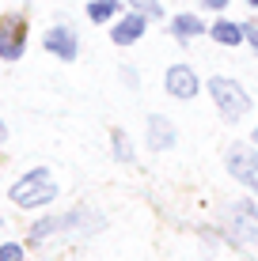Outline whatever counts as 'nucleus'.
Segmentation results:
<instances>
[{"label": "nucleus", "instance_id": "obj_1", "mask_svg": "<svg viewBox=\"0 0 258 261\" xmlns=\"http://www.w3.org/2000/svg\"><path fill=\"white\" fill-rule=\"evenodd\" d=\"M103 216L87 212V208H68V212H57V216H42L38 223H31V239L27 246H42L50 235H65V231H80V235H91V231L103 227Z\"/></svg>", "mask_w": 258, "mask_h": 261}, {"label": "nucleus", "instance_id": "obj_2", "mask_svg": "<svg viewBox=\"0 0 258 261\" xmlns=\"http://www.w3.org/2000/svg\"><path fill=\"white\" fill-rule=\"evenodd\" d=\"M57 193H61V186L53 182V174L46 167H34V170H27V174H19L12 182V190H8L12 204H19V208H42V204H53Z\"/></svg>", "mask_w": 258, "mask_h": 261}, {"label": "nucleus", "instance_id": "obj_3", "mask_svg": "<svg viewBox=\"0 0 258 261\" xmlns=\"http://www.w3.org/2000/svg\"><path fill=\"white\" fill-rule=\"evenodd\" d=\"M205 87H209L213 106L224 114V121H239L247 110H251V95L243 91V84H239V80H232V76H213Z\"/></svg>", "mask_w": 258, "mask_h": 261}, {"label": "nucleus", "instance_id": "obj_4", "mask_svg": "<svg viewBox=\"0 0 258 261\" xmlns=\"http://www.w3.org/2000/svg\"><path fill=\"white\" fill-rule=\"evenodd\" d=\"M224 227H228V235H232V242H239V246L258 242V204L251 197L228 201L224 204Z\"/></svg>", "mask_w": 258, "mask_h": 261}, {"label": "nucleus", "instance_id": "obj_5", "mask_svg": "<svg viewBox=\"0 0 258 261\" xmlns=\"http://www.w3.org/2000/svg\"><path fill=\"white\" fill-rule=\"evenodd\" d=\"M224 170L258 197V148L254 144H228L224 148Z\"/></svg>", "mask_w": 258, "mask_h": 261}, {"label": "nucleus", "instance_id": "obj_6", "mask_svg": "<svg viewBox=\"0 0 258 261\" xmlns=\"http://www.w3.org/2000/svg\"><path fill=\"white\" fill-rule=\"evenodd\" d=\"M163 87H167V95H171V98L186 102V98L198 95L201 80H198V72H194L190 65H171V68L163 72Z\"/></svg>", "mask_w": 258, "mask_h": 261}, {"label": "nucleus", "instance_id": "obj_7", "mask_svg": "<svg viewBox=\"0 0 258 261\" xmlns=\"http://www.w3.org/2000/svg\"><path fill=\"white\" fill-rule=\"evenodd\" d=\"M27 49V38H23V19H4L0 23V61H19Z\"/></svg>", "mask_w": 258, "mask_h": 261}, {"label": "nucleus", "instance_id": "obj_8", "mask_svg": "<svg viewBox=\"0 0 258 261\" xmlns=\"http://www.w3.org/2000/svg\"><path fill=\"white\" fill-rule=\"evenodd\" d=\"M42 46H46V53H53V57H61V61H76V53H80V42H76L73 27H53L46 38H42Z\"/></svg>", "mask_w": 258, "mask_h": 261}, {"label": "nucleus", "instance_id": "obj_9", "mask_svg": "<svg viewBox=\"0 0 258 261\" xmlns=\"http://www.w3.org/2000/svg\"><path fill=\"white\" fill-rule=\"evenodd\" d=\"M179 133H175V121L163 118V114H148V148L152 151H171Z\"/></svg>", "mask_w": 258, "mask_h": 261}, {"label": "nucleus", "instance_id": "obj_10", "mask_svg": "<svg viewBox=\"0 0 258 261\" xmlns=\"http://www.w3.org/2000/svg\"><path fill=\"white\" fill-rule=\"evenodd\" d=\"M145 27H148V15H140V12H129V15H122V19L114 23V31H110V42H114V46H133V42H140Z\"/></svg>", "mask_w": 258, "mask_h": 261}, {"label": "nucleus", "instance_id": "obj_11", "mask_svg": "<svg viewBox=\"0 0 258 261\" xmlns=\"http://www.w3.org/2000/svg\"><path fill=\"white\" fill-rule=\"evenodd\" d=\"M171 34L179 42H190V38H198V34H205V23H201L194 12H182V15L171 19Z\"/></svg>", "mask_w": 258, "mask_h": 261}, {"label": "nucleus", "instance_id": "obj_12", "mask_svg": "<svg viewBox=\"0 0 258 261\" xmlns=\"http://www.w3.org/2000/svg\"><path fill=\"white\" fill-rule=\"evenodd\" d=\"M209 34L220 42V46H239V42H247L243 23H232V19H220V23H213V27H209Z\"/></svg>", "mask_w": 258, "mask_h": 261}, {"label": "nucleus", "instance_id": "obj_13", "mask_svg": "<svg viewBox=\"0 0 258 261\" xmlns=\"http://www.w3.org/2000/svg\"><path fill=\"white\" fill-rule=\"evenodd\" d=\"M110 148H114V159H118V163H133V159H137L126 129H110Z\"/></svg>", "mask_w": 258, "mask_h": 261}, {"label": "nucleus", "instance_id": "obj_14", "mask_svg": "<svg viewBox=\"0 0 258 261\" xmlns=\"http://www.w3.org/2000/svg\"><path fill=\"white\" fill-rule=\"evenodd\" d=\"M118 12H122L118 0H91V4H87V19L91 23H110Z\"/></svg>", "mask_w": 258, "mask_h": 261}, {"label": "nucleus", "instance_id": "obj_15", "mask_svg": "<svg viewBox=\"0 0 258 261\" xmlns=\"http://www.w3.org/2000/svg\"><path fill=\"white\" fill-rule=\"evenodd\" d=\"M126 4H133V12L148 15V19H163V4L159 0H126Z\"/></svg>", "mask_w": 258, "mask_h": 261}, {"label": "nucleus", "instance_id": "obj_16", "mask_svg": "<svg viewBox=\"0 0 258 261\" xmlns=\"http://www.w3.org/2000/svg\"><path fill=\"white\" fill-rule=\"evenodd\" d=\"M0 261H27L23 242H0Z\"/></svg>", "mask_w": 258, "mask_h": 261}, {"label": "nucleus", "instance_id": "obj_17", "mask_svg": "<svg viewBox=\"0 0 258 261\" xmlns=\"http://www.w3.org/2000/svg\"><path fill=\"white\" fill-rule=\"evenodd\" d=\"M243 34H247V42H251L254 53H258V27H254V23H243Z\"/></svg>", "mask_w": 258, "mask_h": 261}, {"label": "nucleus", "instance_id": "obj_18", "mask_svg": "<svg viewBox=\"0 0 258 261\" xmlns=\"http://www.w3.org/2000/svg\"><path fill=\"white\" fill-rule=\"evenodd\" d=\"M122 80H126V84L133 87V91H137V87H140V76H137V72H133V68H122Z\"/></svg>", "mask_w": 258, "mask_h": 261}, {"label": "nucleus", "instance_id": "obj_19", "mask_svg": "<svg viewBox=\"0 0 258 261\" xmlns=\"http://www.w3.org/2000/svg\"><path fill=\"white\" fill-rule=\"evenodd\" d=\"M201 4H205V8H209V12H224V8H228V4H232V0H201Z\"/></svg>", "mask_w": 258, "mask_h": 261}, {"label": "nucleus", "instance_id": "obj_20", "mask_svg": "<svg viewBox=\"0 0 258 261\" xmlns=\"http://www.w3.org/2000/svg\"><path fill=\"white\" fill-rule=\"evenodd\" d=\"M8 140V125H4V118H0V144Z\"/></svg>", "mask_w": 258, "mask_h": 261}, {"label": "nucleus", "instance_id": "obj_21", "mask_svg": "<svg viewBox=\"0 0 258 261\" xmlns=\"http://www.w3.org/2000/svg\"><path fill=\"white\" fill-rule=\"evenodd\" d=\"M251 144H254V148H258V125H254V137H251Z\"/></svg>", "mask_w": 258, "mask_h": 261}, {"label": "nucleus", "instance_id": "obj_22", "mask_svg": "<svg viewBox=\"0 0 258 261\" xmlns=\"http://www.w3.org/2000/svg\"><path fill=\"white\" fill-rule=\"evenodd\" d=\"M247 4H251V8H258V0H247Z\"/></svg>", "mask_w": 258, "mask_h": 261}, {"label": "nucleus", "instance_id": "obj_23", "mask_svg": "<svg viewBox=\"0 0 258 261\" xmlns=\"http://www.w3.org/2000/svg\"><path fill=\"white\" fill-rule=\"evenodd\" d=\"M0 227H4V216H0Z\"/></svg>", "mask_w": 258, "mask_h": 261}]
</instances>
